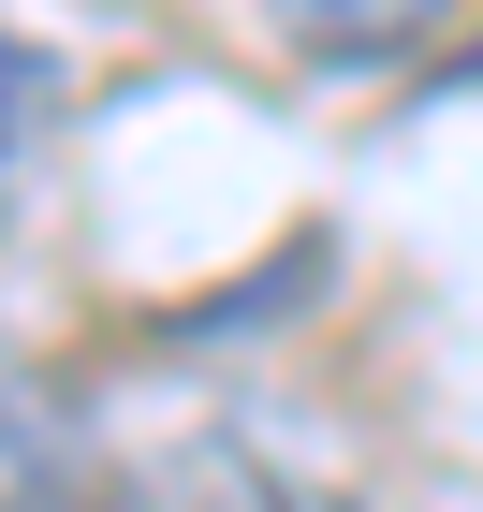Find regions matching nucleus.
Wrapping results in <instances>:
<instances>
[{"label":"nucleus","mask_w":483,"mask_h":512,"mask_svg":"<svg viewBox=\"0 0 483 512\" xmlns=\"http://www.w3.org/2000/svg\"><path fill=\"white\" fill-rule=\"evenodd\" d=\"M44 118H59V59H44L30 30H0V191H15V161L44 147Z\"/></svg>","instance_id":"f03ea898"},{"label":"nucleus","mask_w":483,"mask_h":512,"mask_svg":"<svg viewBox=\"0 0 483 512\" xmlns=\"http://www.w3.org/2000/svg\"><path fill=\"white\" fill-rule=\"evenodd\" d=\"M74 483H88L74 410H59V395H44V366L0 337V512H74Z\"/></svg>","instance_id":"f257e3e1"}]
</instances>
